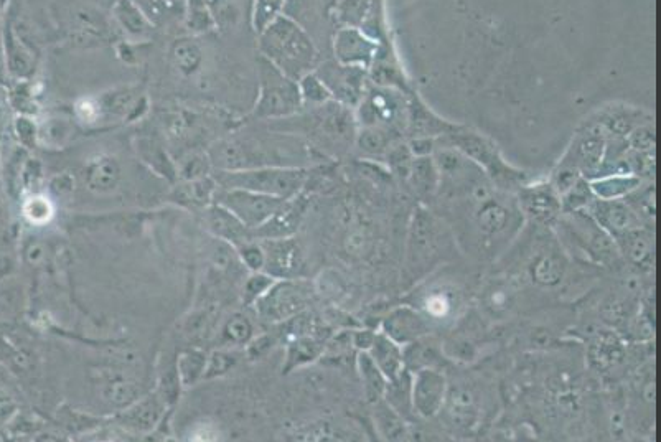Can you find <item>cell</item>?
Returning a JSON list of instances; mask_svg holds the SVG:
<instances>
[{
	"label": "cell",
	"instance_id": "obj_7",
	"mask_svg": "<svg viewBox=\"0 0 661 442\" xmlns=\"http://www.w3.org/2000/svg\"><path fill=\"white\" fill-rule=\"evenodd\" d=\"M259 93L253 109L254 118H291L301 111V91L297 81L291 80L263 57L258 58Z\"/></svg>",
	"mask_w": 661,
	"mask_h": 442
},
{
	"label": "cell",
	"instance_id": "obj_38",
	"mask_svg": "<svg viewBox=\"0 0 661 442\" xmlns=\"http://www.w3.org/2000/svg\"><path fill=\"white\" fill-rule=\"evenodd\" d=\"M284 7H286V2H277V0H256V2H253V5H251V27H253L258 37L284 14Z\"/></svg>",
	"mask_w": 661,
	"mask_h": 442
},
{
	"label": "cell",
	"instance_id": "obj_6",
	"mask_svg": "<svg viewBox=\"0 0 661 442\" xmlns=\"http://www.w3.org/2000/svg\"><path fill=\"white\" fill-rule=\"evenodd\" d=\"M556 225L569 238V246L586 258V261L607 269L610 273H622L624 261L609 233L597 225L586 212L566 213V220L559 218Z\"/></svg>",
	"mask_w": 661,
	"mask_h": 442
},
{
	"label": "cell",
	"instance_id": "obj_17",
	"mask_svg": "<svg viewBox=\"0 0 661 442\" xmlns=\"http://www.w3.org/2000/svg\"><path fill=\"white\" fill-rule=\"evenodd\" d=\"M264 269L271 278H301L305 271V259L301 246L292 238L266 240L263 245Z\"/></svg>",
	"mask_w": 661,
	"mask_h": 442
},
{
	"label": "cell",
	"instance_id": "obj_48",
	"mask_svg": "<svg viewBox=\"0 0 661 442\" xmlns=\"http://www.w3.org/2000/svg\"><path fill=\"white\" fill-rule=\"evenodd\" d=\"M617 442H655L653 436H642V434H625Z\"/></svg>",
	"mask_w": 661,
	"mask_h": 442
},
{
	"label": "cell",
	"instance_id": "obj_30",
	"mask_svg": "<svg viewBox=\"0 0 661 442\" xmlns=\"http://www.w3.org/2000/svg\"><path fill=\"white\" fill-rule=\"evenodd\" d=\"M216 190H218V185L211 175L205 179L188 180V182H182L174 190V200L185 207H197L205 210L215 202Z\"/></svg>",
	"mask_w": 661,
	"mask_h": 442
},
{
	"label": "cell",
	"instance_id": "obj_11",
	"mask_svg": "<svg viewBox=\"0 0 661 442\" xmlns=\"http://www.w3.org/2000/svg\"><path fill=\"white\" fill-rule=\"evenodd\" d=\"M607 141L609 136L602 127L597 124L594 127H587L581 132V136L574 139L568 154L559 165L574 170L584 179L594 180L604 162Z\"/></svg>",
	"mask_w": 661,
	"mask_h": 442
},
{
	"label": "cell",
	"instance_id": "obj_43",
	"mask_svg": "<svg viewBox=\"0 0 661 442\" xmlns=\"http://www.w3.org/2000/svg\"><path fill=\"white\" fill-rule=\"evenodd\" d=\"M15 136L25 147H35L38 144V124L29 116L15 119Z\"/></svg>",
	"mask_w": 661,
	"mask_h": 442
},
{
	"label": "cell",
	"instance_id": "obj_8",
	"mask_svg": "<svg viewBox=\"0 0 661 442\" xmlns=\"http://www.w3.org/2000/svg\"><path fill=\"white\" fill-rule=\"evenodd\" d=\"M449 146L459 151L462 156L474 162L493 185H500L502 189L518 187L520 184V172L511 169L510 165L503 160L502 154L497 146L487 137L480 136L477 132L467 131L462 127H455L454 131L447 134Z\"/></svg>",
	"mask_w": 661,
	"mask_h": 442
},
{
	"label": "cell",
	"instance_id": "obj_10",
	"mask_svg": "<svg viewBox=\"0 0 661 442\" xmlns=\"http://www.w3.org/2000/svg\"><path fill=\"white\" fill-rule=\"evenodd\" d=\"M287 200L240 189L216 190L215 202L233 213L248 230L263 228Z\"/></svg>",
	"mask_w": 661,
	"mask_h": 442
},
{
	"label": "cell",
	"instance_id": "obj_40",
	"mask_svg": "<svg viewBox=\"0 0 661 442\" xmlns=\"http://www.w3.org/2000/svg\"><path fill=\"white\" fill-rule=\"evenodd\" d=\"M297 85H299V91H301L302 104L320 108V106H325V104L333 101L330 91L327 90V86L322 83L319 76L315 75V71L297 81Z\"/></svg>",
	"mask_w": 661,
	"mask_h": 442
},
{
	"label": "cell",
	"instance_id": "obj_21",
	"mask_svg": "<svg viewBox=\"0 0 661 442\" xmlns=\"http://www.w3.org/2000/svg\"><path fill=\"white\" fill-rule=\"evenodd\" d=\"M584 212L589 213L597 225L601 226L605 233L612 236V240L619 238L627 231L645 226L640 223L637 215L633 213L632 208L627 205L625 200H599V198H594Z\"/></svg>",
	"mask_w": 661,
	"mask_h": 442
},
{
	"label": "cell",
	"instance_id": "obj_26",
	"mask_svg": "<svg viewBox=\"0 0 661 442\" xmlns=\"http://www.w3.org/2000/svg\"><path fill=\"white\" fill-rule=\"evenodd\" d=\"M137 156L149 167L155 174L160 175L167 182L179 180L177 177V165L170 159L169 152L165 151L162 142L152 134H142L137 136L134 141Z\"/></svg>",
	"mask_w": 661,
	"mask_h": 442
},
{
	"label": "cell",
	"instance_id": "obj_36",
	"mask_svg": "<svg viewBox=\"0 0 661 442\" xmlns=\"http://www.w3.org/2000/svg\"><path fill=\"white\" fill-rule=\"evenodd\" d=\"M408 442H457L439 419L416 418L409 423Z\"/></svg>",
	"mask_w": 661,
	"mask_h": 442
},
{
	"label": "cell",
	"instance_id": "obj_34",
	"mask_svg": "<svg viewBox=\"0 0 661 442\" xmlns=\"http://www.w3.org/2000/svg\"><path fill=\"white\" fill-rule=\"evenodd\" d=\"M396 132L378 129V127H360L357 134V146L360 151L370 156H381L393 152L394 141H398Z\"/></svg>",
	"mask_w": 661,
	"mask_h": 442
},
{
	"label": "cell",
	"instance_id": "obj_29",
	"mask_svg": "<svg viewBox=\"0 0 661 442\" xmlns=\"http://www.w3.org/2000/svg\"><path fill=\"white\" fill-rule=\"evenodd\" d=\"M594 198L599 200H625L642 187V180L635 175H607L589 180Z\"/></svg>",
	"mask_w": 661,
	"mask_h": 442
},
{
	"label": "cell",
	"instance_id": "obj_47",
	"mask_svg": "<svg viewBox=\"0 0 661 442\" xmlns=\"http://www.w3.org/2000/svg\"><path fill=\"white\" fill-rule=\"evenodd\" d=\"M73 187H75V180L71 179V175H58L52 180V189L57 198L68 197L73 192ZM55 197L52 198L53 202H55Z\"/></svg>",
	"mask_w": 661,
	"mask_h": 442
},
{
	"label": "cell",
	"instance_id": "obj_32",
	"mask_svg": "<svg viewBox=\"0 0 661 442\" xmlns=\"http://www.w3.org/2000/svg\"><path fill=\"white\" fill-rule=\"evenodd\" d=\"M170 58L180 75L193 76L202 68L203 50L195 38L183 37L175 40Z\"/></svg>",
	"mask_w": 661,
	"mask_h": 442
},
{
	"label": "cell",
	"instance_id": "obj_2",
	"mask_svg": "<svg viewBox=\"0 0 661 442\" xmlns=\"http://www.w3.org/2000/svg\"><path fill=\"white\" fill-rule=\"evenodd\" d=\"M446 403L437 419L455 441L480 438L503 411V378L452 368Z\"/></svg>",
	"mask_w": 661,
	"mask_h": 442
},
{
	"label": "cell",
	"instance_id": "obj_46",
	"mask_svg": "<svg viewBox=\"0 0 661 442\" xmlns=\"http://www.w3.org/2000/svg\"><path fill=\"white\" fill-rule=\"evenodd\" d=\"M137 4H139L142 12L146 15L147 20L151 22L152 27L160 24L167 17L170 10H172L169 9L170 5H172L170 2H137Z\"/></svg>",
	"mask_w": 661,
	"mask_h": 442
},
{
	"label": "cell",
	"instance_id": "obj_22",
	"mask_svg": "<svg viewBox=\"0 0 661 442\" xmlns=\"http://www.w3.org/2000/svg\"><path fill=\"white\" fill-rule=\"evenodd\" d=\"M203 218L210 233L228 246H238L248 243L253 238V231L248 230L233 213L218 203H211L203 210Z\"/></svg>",
	"mask_w": 661,
	"mask_h": 442
},
{
	"label": "cell",
	"instance_id": "obj_33",
	"mask_svg": "<svg viewBox=\"0 0 661 442\" xmlns=\"http://www.w3.org/2000/svg\"><path fill=\"white\" fill-rule=\"evenodd\" d=\"M113 14L114 20L118 22L119 27L127 35H131V37H144V35L151 33V22L147 20L146 15H144L137 2H131V0L116 2Z\"/></svg>",
	"mask_w": 661,
	"mask_h": 442
},
{
	"label": "cell",
	"instance_id": "obj_1",
	"mask_svg": "<svg viewBox=\"0 0 661 442\" xmlns=\"http://www.w3.org/2000/svg\"><path fill=\"white\" fill-rule=\"evenodd\" d=\"M503 411L536 442H615L604 391L591 372L558 365L503 378Z\"/></svg>",
	"mask_w": 661,
	"mask_h": 442
},
{
	"label": "cell",
	"instance_id": "obj_49",
	"mask_svg": "<svg viewBox=\"0 0 661 442\" xmlns=\"http://www.w3.org/2000/svg\"><path fill=\"white\" fill-rule=\"evenodd\" d=\"M4 68H7V65H5L4 45H2V38H0V76H2Z\"/></svg>",
	"mask_w": 661,
	"mask_h": 442
},
{
	"label": "cell",
	"instance_id": "obj_51",
	"mask_svg": "<svg viewBox=\"0 0 661 442\" xmlns=\"http://www.w3.org/2000/svg\"><path fill=\"white\" fill-rule=\"evenodd\" d=\"M2 113H4V108H2V101H0V118H2Z\"/></svg>",
	"mask_w": 661,
	"mask_h": 442
},
{
	"label": "cell",
	"instance_id": "obj_41",
	"mask_svg": "<svg viewBox=\"0 0 661 442\" xmlns=\"http://www.w3.org/2000/svg\"><path fill=\"white\" fill-rule=\"evenodd\" d=\"M175 165H177V177L182 182L210 177V157H208V154H203V152L188 154L187 157H183L180 164Z\"/></svg>",
	"mask_w": 661,
	"mask_h": 442
},
{
	"label": "cell",
	"instance_id": "obj_19",
	"mask_svg": "<svg viewBox=\"0 0 661 442\" xmlns=\"http://www.w3.org/2000/svg\"><path fill=\"white\" fill-rule=\"evenodd\" d=\"M569 274L568 258L558 250H541L526 266V278L541 291H556L563 287Z\"/></svg>",
	"mask_w": 661,
	"mask_h": 442
},
{
	"label": "cell",
	"instance_id": "obj_23",
	"mask_svg": "<svg viewBox=\"0 0 661 442\" xmlns=\"http://www.w3.org/2000/svg\"><path fill=\"white\" fill-rule=\"evenodd\" d=\"M5 22L7 24H5L2 45H4L7 70L10 75L29 78L37 66V50L33 45L25 42L24 38L17 35L9 20H5Z\"/></svg>",
	"mask_w": 661,
	"mask_h": 442
},
{
	"label": "cell",
	"instance_id": "obj_45",
	"mask_svg": "<svg viewBox=\"0 0 661 442\" xmlns=\"http://www.w3.org/2000/svg\"><path fill=\"white\" fill-rule=\"evenodd\" d=\"M226 337L233 340V342H246L251 335V325H249L248 319L243 316H235L233 319L228 322L225 330Z\"/></svg>",
	"mask_w": 661,
	"mask_h": 442
},
{
	"label": "cell",
	"instance_id": "obj_18",
	"mask_svg": "<svg viewBox=\"0 0 661 442\" xmlns=\"http://www.w3.org/2000/svg\"><path fill=\"white\" fill-rule=\"evenodd\" d=\"M615 245L619 250L620 258L624 261L625 269L632 273L648 276L655 268V240L645 226L627 231L624 235L615 238Z\"/></svg>",
	"mask_w": 661,
	"mask_h": 442
},
{
	"label": "cell",
	"instance_id": "obj_24",
	"mask_svg": "<svg viewBox=\"0 0 661 442\" xmlns=\"http://www.w3.org/2000/svg\"><path fill=\"white\" fill-rule=\"evenodd\" d=\"M366 353L386 380H396L404 372L403 347L393 342L390 337H386L380 330H376L373 342Z\"/></svg>",
	"mask_w": 661,
	"mask_h": 442
},
{
	"label": "cell",
	"instance_id": "obj_13",
	"mask_svg": "<svg viewBox=\"0 0 661 442\" xmlns=\"http://www.w3.org/2000/svg\"><path fill=\"white\" fill-rule=\"evenodd\" d=\"M449 377L446 372L424 368L411 373V400L416 418L434 419L446 403Z\"/></svg>",
	"mask_w": 661,
	"mask_h": 442
},
{
	"label": "cell",
	"instance_id": "obj_15",
	"mask_svg": "<svg viewBox=\"0 0 661 442\" xmlns=\"http://www.w3.org/2000/svg\"><path fill=\"white\" fill-rule=\"evenodd\" d=\"M312 297L314 291L307 283L284 281L272 284L271 289L259 299V311L271 320L289 319L304 312Z\"/></svg>",
	"mask_w": 661,
	"mask_h": 442
},
{
	"label": "cell",
	"instance_id": "obj_5",
	"mask_svg": "<svg viewBox=\"0 0 661 442\" xmlns=\"http://www.w3.org/2000/svg\"><path fill=\"white\" fill-rule=\"evenodd\" d=\"M309 172L304 167H258L241 172H215L218 189H240L268 197L292 200L304 189Z\"/></svg>",
	"mask_w": 661,
	"mask_h": 442
},
{
	"label": "cell",
	"instance_id": "obj_35",
	"mask_svg": "<svg viewBox=\"0 0 661 442\" xmlns=\"http://www.w3.org/2000/svg\"><path fill=\"white\" fill-rule=\"evenodd\" d=\"M183 20L192 35H205L216 29L215 12L207 2H187L183 10Z\"/></svg>",
	"mask_w": 661,
	"mask_h": 442
},
{
	"label": "cell",
	"instance_id": "obj_39",
	"mask_svg": "<svg viewBox=\"0 0 661 442\" xmlns=\"http://www.w3.org/2000/svg\"><path fill=\"white\" fill-rule=\"evenodd\" d=\"M71 137V124L68 119L50 118L45 123L38 126V142L43 146L58 149V147L65 146L66 142L70 141Z\"/></svg>",
	"mask_w": 661,
	"mask_h": 442
},
{
	"label": "cell",
	"instance_id": "obj_20",
	"mask_svg": "<svg viewBox=\"0 0 661 442\" xmlns=\"http://www.w3.org/2000/svg\"><path fill=\"white\" fill-rule=\"evenodd\" d=\"M516 203L520 212L544 226L556 225L563 212L558 193L551 184H536L521 189Z\"/></svg>",
	"mask_w": 661,
	"mask_h": 442
},
{
	"label": "cell",
	"instance_id": "obj_4",
	"mask_svg": "<svg viewBox=\"0 0 661 442\" xmlns=\"http://www.w3.org/2000/svg\"><path fill=\"white\" fill-rule=\"evenodd\" d=\"M470 292L467 284L446 276H427L409 291L404 304L414 307L437 330L451 327L464 319L469 309Z\"/></svg>",
	"mask_w": 661,
	"mask_h": 442
},
{
	"label": "cell",
	"instance_id": "obj_31",
	"mask_svg": "<svg viewBox=\"0 0 661 442\" xmlns=\"http://www.w3.org/2000/svg\"><path fill=\"white\" fill-rule=\"evenodd\" d=\"M383 400L393 408L404 421H414L416 414L413 410V400H411V373L404 370L396 380L388 381L385 396Z\"/></svg>",
	"mask_w": 661,
	"mask_h": 442
},
{
	"label": "cell",
	"instance_id": "obj_3",
	"mask_svg": "<svg viewBox=\"0 0 661 442\" xmlns=\"http://www.w3.org/2000/svg\"><path fill=\"white\" fill-rule=\"evenodd\" d=\"M259 57L299 81L319 66V52L309 33L289 15L282 14L258 37Z\"/></svg>",
	"mask_w": 661,
	"mask_h": 442
},
{
	"label": "cell",
	"instance_id": "obj_28",
	"mask_svg": "<svg viewBox=\"0 0 661 442\" xmlns=\"http://www.w3.org/2000/svg\"><path fill=\"white\" fill-rule=\"evenodd\" d=\"M355 372H357V383L361 398L365 401L366 406L375 405L378 401L383 400L388 380L376 368L375 363L371 362L368 353L357 352Z\"/></svg>",
	"mask_w": 661,
	"mask_h": 442
},
{
	"label": "cell",
	"instance_id": "obj_50",
	"mask_svg": "<svg viewBox=\"0 0 661 442\" xmlns=\"http://www.w3.org/2000/svg\"><path fill=\"white\" fill-rule=\"evenodd\" d=\"M457 442H488L485 441L483 438H475V439H464V441H457Z\"/></svg>",
	"mask_w": 661,
	"mask_h": 442
},
{
	"label": "cell",
	"instance_id": "obj_27",
	"mask_svg": "<svg viewBox=\"0 0 661 442\" xmlns=\"http://www.w3.org/2000/svg\"><path fill=\"white\" fill-rule=\"evenodd\" d=\"M121 165L113 156H98L86 165V189L93 193H111L121 182Z\"/></svg>",
	"mask_w": 661,
	"mask_h": 442
},
{
	"label": "cell",
	"instance_id": "obj_9",
	"mask_svg": "<svg viewBox=\"0 0 661 442\" xmlns=\"http://www.w3.org/2000/svg\"><path fill=\"white\" fill-rule=\"evenodd\" d=\"M408 113L409 99L401 91L366 86L365 95L357 106V126L378 127L401 136L408 131Z\"/></svg>",
	"mask_w": 661,
	"mask_h": 442
},
{
	"label": "cell",
	"instance_id": "obj_25",
	"mask_svg": "<svg viewBox=\"0 0 661 442\" xmlns=\"http://www.w3.org/2000/svg\"><path fill=\"white\" fill-rule=\"evenodd\" d=\"M371 428L381 442H408V421H404L385 400L368 406Z\"/></svg>",
	"mask_w": 661,
	"mask_h": 442
},
{
	"label": "cell",
	"instance_id": "obj_12",
	"mask_svg": "<svg viewBox=\"0 0 661 442\" xmlns=\"http://www.w3.org/2000/svg\"><path fill=\"white\" fill-rule=\"evenodd\" d=\"M315 75L327 86L333 101L345 108H357L366 90V70L327 62L315 68Z\"/></svg>",
	"mask_w": 661,
	"mask_h": 442
},
{
	"label": "cell",
	"instance_id": "obj_37",
	"mask_svg": "<svg viewBox=\"0 0 661 442\" xmlns=\"http://www.w3.org/2000/svg\"><path fill=\"white\" fill-rule=\"evenodd\" d=\"M55 212H57L55 202L42 193H29V197L25 198L24 207H22L25 220L33 226H45L52 223Z\"/></svg>",
	"mask_w": 661,
	"mask_h": 442
},
{
	"label": "cell",
	"instance_id": "obj_16",
	"mask_svg": "<svg viewBox=\"0 0 661 442\" xmlns=\"http://www.w3.org/2000/svg\"><path fill=\"white\" fill-rule=\"evenodd\" d=\"M380 43L371 40L357 27H342L333 35V60L343 66L370 70L375 62Z\"/></svg>",
	"mask_w": 661,
	"mask_h": 442
},
{
	"label": "cell",
	"instance_id": "obj_42",
	"mask_svg": "<svg viewBox=\"0 0 661 442\" xmlns=\"http://www.w3.org/2000/svg\"><path fill=\"white\" fill-rule=\"evenodd\" d=\"M238 256L243 261L246 268L251 269L253 273H258L264 269V251L263 246L253 241H248L244 245L238 246Z\"/></svg>",
	"mask_w": 661,
	"mask_h": 442
},
{
	"label": "cell",
	"instance_id": "obj_14",
	"mask_svg": "<svg viewBox=\"0 0 661 442\" xmlns=\"http://www.w3.org/2000/svg\"><path fill=\"white\" fill-rule=\"evenodd\" d=\"M378 330L403 348L437 334L436 327L418 309L404 302L381 317Z\"/></svg>",
	"mask_w": 661,
	"mask_h": 442
},
{
	"label": "cell",
	"instance_id": "obj_44",
	"mask_svg": "<svg viewBox=\"0 0 661 442\" xmlns=\"http://www.w3.org/2000/svg\"><path fill=\"white\" fill-rule=\"evenodd\" d=\"M272 284L274 281L268 274H254L244 286V299L246 302L259 301L271 289Z\"/></svg>",
	"mask_w": 661,
	"mask_h": 442
}]
</instances>
